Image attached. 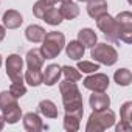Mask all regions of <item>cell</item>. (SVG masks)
Returning <instances> with one entry per match:
<instances>
[{"mask_svg":"<svg viewBox=\"0 0 132 132\" xmlns=\"http://www.w3.org/2000/svg\"><path fill=\"white\" fill-rule=\"evenodd\" d=\"M59 92L62 95V104L67 113H75L82 118L84 113V103H82V95L76 86L75 81L64 79L59 82Z\"/></svg>","mask_w":132,"mask_h":132,"instance_id":"6da1fadb","label":"cell"},{"mask_svg":"<svg viewBox=\"0 0 132 132\" xmlns=\"http://www.w3.org/2000/svg\"><path fill=\"white\" fill-rule=\"evenodd\" d=\"M115 124V112L109 107L101 110H93L86 124L87 132H103Z\"/></svg>","mask_w":132,"mask_h":132,"instance_id":"7a4b0ae2","label":"cell"},{"mask_svg":"<svg viewBox=\"0 0 132 132\" xmlns=\"http://www.w3.org/2000/svg\"><path fill=\"white\" fill-rule=\"evenodd\" d=\"M65 45V36L61 31H50L45 33V37L42 39L40 53L45 59H54L59 56V53L64 50Z\"/></svg>","mask_w":132,"mask_h":132,"instance_id":"3957f363","label":"cell"},{"mask_svg":"<svg viewBox=\"0 0 132 132\" xmlns=\"http://www.w3.org/2000/svg\"><path fill=\"white\" fill-rule=\"evenodd\" d=\"M90 56L93 57L95 62L98 64H103V65H113L117 61H118V53L117 50L109 45V44H95L90 50Z\"/></svg>","mask_w":132,"mask_h":132,"instance_id":"277c9868","label":"cell"},{"mask_svg":"<svg viewBox=\"0 0 132 132\" xmlns=\"http://www.w3.org/2000/svg\"><path fill=\"white\" fill-rule=\"evenodd\" d=\"M95 20H96V27L104 33V36L107 37L109 42H118L120 40V28H118V23H117V20L109 13L100 16Z\"/></svg>","mask_w":132,"mask_h":132,"instance_id":"5b68a950","label":"cell"},{"mask_svg":"<svg viewBox=\"0 0 132 132\" xmlns=\"http://www.w3.org/2000/svg\"><path fill=\"white\" fill-rule=\"evenodd\" d=\"M113 19L117 20L120 28V40H123L124 44H130L132 42V13L121 11Z\"/></svg>","mask_w":132,"mask_h":132,"instance_id":"8992f818","label":"cell"},{"mask_svg":"<svg viewBox=\"0 0 132 132\" xmlns=\"http://www.w3.org/2000/svg\"><path fill=\"white\" fill-rule=\"evenodd\" d=\"M5 67H6V75L8 78L13 81H23V75H22V70H23V59L19 56V54H10L6 57V62H5Z\"/></svg>","mask_w":132,"mask_h":132,"instance_id":"52a82bcc","label":"cell"},{"mask_svg":"<svg viewBox=\"0 0 132 132\" xmlns=\"http://www.w3.org/2000/svg\"><path fill=\"white\" fill-rule=\"evenodd\" d=\"M82 86L92 92H106L109 89V76L104 73H98V72L90 73L87 78H84Z\"/></svg>","mask_w":132,"mask_h":132,"instance_id":"ba28073f","label":"cell"},{"mask_svg":"<svg viewBox=\"0 0 132 132\" xmlns=\"http://www.w3.org/2000/svg\"><path fill=\"white\" fill-rule=\"evenodd\" d=\"M42 73H44L42 84L51 87V86L59 82L61 75H62V69H61V65H57V64H50V65L45 67V72H42Z\"/></svg>","mask_w":132,"mask_h":132,"instance_id":"9c48e42d","label":"cell"},{"mask_svg":"<svg viewBox=\"0 0 132 132\" xmlns=\"http://www.w3.org/2000/svg\"><path fill=\"white\" fill-rule=\"evenodd\" d=\"M2 22H3L2 25H3L5 28H8V30H16V28H19V27L23 23V17H22V14H20L19 11H16V10H8V11L3 13Z\"/></svg>","mask_w":132,"mask_h":132,"instance_id":"30bf717a","label":"cell"},{"mask_svg":"<svg viewBox=\"0 0 132 132\" xmlns=\"http://www.w3.org/2000/svg\"><path fill=\"white\" fill-rule=\"evenodd\" d=\"M22 120H23V127H25V130H28V132H40L45 126H44V121L40 120V117L37 115V113H34V112H28V113H25L23 117H22Z\"/></svg>","mask_w":132,"mask_h":132,"instance_id":"8fae6325","label":"cell"},{"mask_svg":"<svg viewBox=\"0 0 132 132\" xmlns=\"http://www.w3.org/2000/svg\"><path fill=\"white\" fill-rule=\"evenodd\" d=\"M0 110H2V115L5 118V123H8V124H16L22 118V109L17 103H13Z\"/></svg>","mask_w":132,"mask_h":132,"instance_id":"7c38bea8","label":"cell"},{"mask_svg":"<svg viewBox=\"0 0 132 132\" xmlns=\"http://www.w3.org/2000/svg\"><path fill=\"white\" fill-rule=\"evenodd\" d=\"M107 2L106 0H87V14L92 19H98L100 16L107 13Z\"/></svg>","mask_w":132,"mask_h":132,"instance_id":"4fadbf2b","label":"cell"},{"mask_svg":"<svg viewBox=\"0 0 132 132\" xmlns=\"http://www.w3.org/2000/svg\"><path fill=\"white\" fill-rule=\"evenodd\" d=\"M89 104L93 110H101L110 107V98L109 95H106V92H93L89 98Z\"/></svg>","mask_w":132,"mask_h":132,"instance_id":"5bb4252c","label":"cell"},{"mask_svg":"<svg viewBox=\"0 0 132 132\" xmlns=\"http://www.w3.org/2000/svg\"><path fill=\"white\" fill-rule=\"evenodd\" d=\"M65 47V53H67V56L73 61H79L84 53H86V47L76 39V40H70L67 45H64Z\"/></svg>","mask_w":132,"mask_h":132,"instance_id":"9a60e30c","label":"cell"},{"mask_svg":"<svg viewBox=\"0 0 132 132\" xmlns=\"http://www.w3.org/2000/svg\"><path fill=\"white\" fill-rule=\"evenodd\" d=\"M62 19H67V20H73L79 16V6L78 3H75L73 0H70V2H64L61 3V8H57Z\"/></svg>","mask_w":132,"mask_h":132,"instance_id":"2e32d148","label":"cell"},{"mask_svg":"<svg viewBox=\"0 0 132 132\" xmlns=\"http://www.w3.org/2000/svg\"><path fill=\"white\" fill-rule=\"evenodd\" d=\"M78 40L86 47V48H92L96 42H98V36L92 28H82L78 33Z\"/></svg>","mask_w":132,"mask_h":132,"instance_id":"e0dca14e","label":"cell"},{"mask_svg":"<svg viewBox=\"0 0 132 132\" xmlns=\"http://www.w3.org/2000/svg\"><path fill=\"white\" fill-rule=\"evenodd\" d=\"M45 57L40 53V48H33L27 53V65L28 69H42Z\"/></svg>","mask_w":132,"mask_h":132,"instance_id":"ac0fdd59","label":"cell"},{"mask_svg":"<svg viewBox=\"0 0 132 132\" xmlns=\"http://www.w3.org/2000/svg\"><path fill=\"white\" fill-rule=\"evenodd\" d=\"M45 33H47L45 28H42L40 25H30L25 30V37L33 44H39L45 37Z\"/></svg>","mask_w":132,"mask_h":132,"instance_id":"d6986e66","label":"cell"},{"mask_svg":"<svg viewBox=\"0 0 132 132\" xmlns=\"http://www.w3.org/2000/svg\"><path fill=\"white\" fill-rule=\"evenodd\" d=\"M25 82L31 87H37L42 84V79H44V73H42V69H28L25 72V76H23Z\"/></svg>","mask_w":132,"mask_h":132,"instance_id":"ffe728a7","label":"cell"},{"mask_svg":"<svg viewBox=\"0 0 132 132\" xmlns=\"http://www.w3.org/2000/svg\"><path fill=\"white\" fill-rule=\"evenodd\" d=\"M39 112L45 117V118H57V106L51 101V100H42L40 103H39Z\"/></svg>","mask_w":132,"mask_h":132,"instance_id":"44dd1931","label":"cell"},{"mask_svg":"<svg viewBox=\"0 0 132 132\" xmlns=\"http://www.w3.org/2000/svg\"><path fill=\"white\" fill-rule=\"evenodd\" d=\"M42 20H45V23H48V25H51V27H57L64 19H62V16H61L59 10H57V8H54V5H53V6H50V8L45 11V14H44V17H42Z\"/></svg>","mask_w":132,"mask_h":132,"instance_id":"7402d4cb","label":"cell"},{"mask_svg":"<svg viewBox=\"0 0 132 132\" xmlns=\"http://www.w3.org/2000/svg\"><path fill=\"white\" fill-rule=\"evenodd\" d=\"M79 124H81V117L75 115V113H67L65 112V117H64V129L69 130V132H76L79 129Z\"/></svg>","mask_w":132,"mask_h":132,"instance_id":"603a6c76","label":"cell"},{"mask_svg":"<svg viewBox=\"0 0 132 132\" xmlns=\"http://www.w3.org/2000/svg\"><path fill=\"white\" fill-rule=\"evenodd\" d=\"M113 79L118 86H123V87H127L130 82H132V73L130 70L127 69H118L113 75Z\"/></svg>","mask_w":132,"mask_h":132,"instance_id":"cb8c5ba5","label":"cell"},{"mask_svg":"<svg viewBox=\"0 0 132 132\" xmlns=\"http://www.w3.org/2000/svg\"><path fill=\"white\" fill-rule=\"evenodd\" d=\"M81 73H87V75H90V73H95V72H98L100 70V64L98 62H90V61H78V67H76Z\"/></svg>","mask_w":132,"mask_h":132,"instance_id":"d4e9b609","label":"cell"},{"mask_svg":"<svg viewBox=\"0 0 132 132\" xmlns=\"http://www.w3.org/2000/svg\"><path fill=\"white\" fill-rule=\"evenodd\" d=\"M61 69H62V75L65 76V79H70V81L78 82L82 78L81 72L76 67H72V65H64V67H61Z\"/></svg>","mask_w":132,"mask_h":132,"instance_id":"484cf974","label":"cell"},{"mask_svg":"<svg viewBox=\"0 0 132 132\" xmlns=\"http://www.w3.org/2000/svg\"><path fill=\"white\" fill-rule=\"evenodd\" d=\"M14 98H22L25 93H27V86L23 81H13L11 86H10V90H8Z\"/></svg>","mask_w":132,"mask_h":132,"instance_id":"4316f807","label":"cell"},{"mask_svg":"<svg viewBox=\"0 0 132 132\" xmlns=\"http://www.w3.org/2000/svg\"><path fill=\"white\" fill-rule=\"evenodd\" d=\"M50 6H53V5L45 3L44 0H37V2L33 5V14H34L37 19H42V17H44V14H45V11H47Z\"/></svg>","mask_w":132,"mask_h":132,"instance_id":"83f0119b","label":"cell"},{"mask_svg":"<svg viewBox=\"0 0 132 132\" xmlns=\"http://www.w3.org/2000/svg\"><path fill=\"white\" fill-rule=\"evenodd\" d=\"M120 117H121V121L130 124V118H132V103H130V101H126V103L121 106V109H120Z\"/></svg>","mask_w":132,"mask_h":132,"instance_id":"f1b7e54d","label":"cell"},{"mask_svg":"<svg viewBox=\"0 0 132 132\" xmlns=\"http://www.w3.org/2000/svg\"><path fill=\"white\" fill-rule=\"evenodd\" d=\"M13 103H17V98H14L8 90H5V92L0 93V109H3V107L10 106Z\"/></svg>","mask_w":132,"mask_h":132,"instance_id":"f546056e","label":"cell"},{"mask_svg":"<svg viewBox=\"0 0 132 132\" xmlns=\"http://www.w3.org/2000/svg\"><path fill=\"white\" fill-rule=\"evenodd\" d=\"M130 129H132V124L124 123V121H120V124H117V127H115L117 132H129Z\"/></svg>","mask_w":132,"mask_h":132,"instance_id":"4dcf8cb0","label":"cell"},{"mask_svg":"<svg viewBox=\"0 0 132 132\" xmlns=\"http://www.w3.org/2000/svg\"><path fill=\"white\" fill-rule=\"evenodd\" d=\"M5 36H6V28L3 25H0V42L5 39Z\"/></svg>","mask_w":132,"mask_h":132,"instance_id":"1f68e13d","label":"cell"},{"mask_svg":"<svg viewBox=\"0 0 132 132\" xmlns=\"http://www.w3.org/2000/svg\"><path fill=\"white\" fill-rule=\"evenodd\" d=\"M3 126H5V118H3V115H0V130L3 129Z\"/></svg>","mask_w":132,"mask_h":132,"instance_id":"d6a6232c","label":"cell"},{"mask_svg":"<svg viewBox=\"0 0 132 132\" xmlns=\"http://www.w3.org/2000/svg\"><path fill=\"white\" fill-rule=\"evenodd\" d=\"M44 2H45V3H48V5H56L59 0H44Z\"/></svg>","mask_w":132,"mask_h":132,"instance_id":"836d02e7","label":"cell"},{"mask_svg":"<svg viewBox=\"0 0 132 132\" xmlns=\"http://www.w3.org/2000/svg\"><path fill=\"white\" fill-rule=\"evenodd\" d=\"M59 2H61V3H64V2H70V0H59Z\"/></svg>","mask_w":132,"mask_h":132,"instance_id":"e575fe53","label":"cell"},{"mask_svg":"<svg viewBox=\"0 0 132 132\" xmlns=\"http://www.w3.org/2000/svg\"><path fill=\"white\" fill-rule=\"evenodd\" d=\"M0 67H2V54H0Z\"/></svg>","mask_w":132,"mask_h":132,"instance_id":"d590c367","label":"cell"},{"mask_svg":"<svg viewBox=\"0 0 132 132\" xmlns=\"http://www.w3.org/2000/svg\"><path fill=\"white\" fill-rule=\"evenodd\" d=\"M78 2H87V0H78Z\"/></svg>","mask_w":132,"mask_h":132,"instance_id":"8d00e7d4","label":"cell"}]
</instances>
